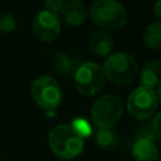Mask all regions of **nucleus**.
I'll use <instances>...</instances> for the list:
<instances>
[{"mask_svg": "<svg viewBox=\"0 0 161 161\" xmlns=\"http://www.w3.org/2000/svg\"><path fill=\"white\" fill-rule=\"evenodd\" d=\"M158 99L155 89L147 87H137L127 97V111L137 119L150 118L157 109Z\"/></svg>", "mask_w": 161, "mask_h": 161, "instance_id": "7", "label": "nucleus"}, {"mask_svg": "<svg viewBox=\"0 0 161 161\" xmlns=\"http://www.w3.org/2000/svg\"><path fill=\"white\" fill-rule=\"evenodd\" d=\"M16 18L11 13L0 14V33H10L16 28Z\"/></svg>", "mask_w": 161, "mask_h": 161, "instance_id": "16", "label": "nucleus"}, {"mask_svg": "<svg viewBox=\"0 0 161 161\" xmlns=\"http://www.w3.org/2000/svg\"><path fill=\"white\" fill-rule=\"evenodd\" d=\"M135 161H160V151L156 142L147 138H137L132 146Z\"/></svg>", "mask_w": 161, "mask_h": 161, "instance_id": "12", "label": "nucleus"}, {"mask_svg": "<svg viewBox=\"0 0 161 161\" xmlns=\"http://www.w3.org/2000/svg\"><path fill=\"white\" fill-rule=\"evenodd\" d=\"M156 94H157V99H158V102L161 103V84L157 87V92H156Z\"/></svg>", "mask_w": 161, "mask_h": 161, "instance_id": "21", "label": "nucleus"}, {"mask_svg": "<svg viewBox=\"0 0 161 161\" xmlns=\"http://www.w3.org/2000/svg\"><path fill=\"white\" fill-rule=\"evenodd\" d=\"M65 0H44V5H45V10H49L52 13H59L63 8Z\"/></svg>", "mask_w": 161, "mask_h": 161, "instance_id": "18", "label": "nucleus"}, {"mask_svg": "<svg viewBox=\"0 0 161 161\" xmlns=\"http://www.w3.org/2000/svg\"><path fill=\"white\" fill-rule=\"evenodd\" d=\"M31 28L34 35L44 43H50L55 40L62 30V21L59 14L52 13L49 10H40L31 21Z\"/></svg>", "mask_w": 161, "mask_h": 161, "instance_id": "8", "label": "nucleus"}, {"mask_svg": "<svg viewBox=\"0 0 161 161\" xmlns=\"http://www.w3.org/2000/svg\"><path fill=\"white\" fill-rule=\"evenodd\" d=\"M89 15L102 30H118L127 23V11L117 0H96L91 5Z\"/></svg>", "mask_w": 161, "mask_h": 161, "instance_id": "3", "label": "nucleus"}, {"mask_svg": "<svg viewBox=\"0 0 161 161\" xmlns=\"http://www.w3.org/2000/svg\"><path fill=\"white\" fill-rule=\"evenodd\" d=\"M54 67L62 74H72L78 68L75 65V60H73L68 54L59 52L54 57Z\"/></svg>", "mask_w": 161, "mask_h": 161, "instance_id": "15", "label": "nucleus"}, {"mask_svg": "<svg viewBox=\"0 0 161 161\" xmlns=\"http://www.w3.org/2000/svg\"><path fill=\"white\" fill-rule=\"evenodd\" d=\"M142 42L148 49H161V20L152 21L145 28Z\"/></svg>", "mask_w": 161, "mask_h": 161, "instance_id": "13", "label": "nucleus"}, {"mask_svg": "<svg viewBox=\"0 0 161 161\" xmlns=\"http://www.w3.org/2000/svg\"><path fill=\"white\" fill-rule=\"evenodd\" d=\"M96 142L101 148L106 151H112L118 147L119 137L113 128H98L96 133Z\"/></svg>", "mask_w": 161, "mask_h": 161, "instance_id": "14", "label": "nucleus"}, {"mask_svg": "<svg viewBox=\"0 0 161 161\" xmlns=\"http://www.w3.org/2000/svg\"><path fill=\"white\" fill-rule=\"evenodd\" d=\"M106 82L103 68L93 62L80 64L74 72L75 89L83 96H93L99 93Z\"/></svg>", "mask_w": 161, "mask_h": 161, "instance_id": "6", "label": "nucleus"}, {"mask_svg": "<svg viewBox=\"0 0 161 161\" xmlns=\"http://www.w3.org/2000/svg\"><path fill=\"white\" fill-rule=\"evenodd\" d=\"M62 19L70 26H80L87 20V9L80 0H65L59 11Z\"/></svg>", "mask_w": 161, "mask_h": 161, "instance_id": "9", "label": "nucleus"}, {"mask_svg": "<svg viewBox=\"0 0 161 161\" xmlns=\"http://www.w3.org/2000/svg\"><path fill=\"white\" fill-rule=\"evenodd\" d=\"M151 130H152L153 135L156 136V138L161 140V112H158V113L153 117Z\"/></svg>", "mask_w": 161, "mask_h": 161, "instance_id": "19", "label": "nucleus"}, {"mask_svg": "<svg viewBox=\"0 0 161 161\" xmlns=\"http://www.w3.org/2000/svg\"><path fill=\"white\" fill-rule=\"evenodd\" d=\"M48 143L54 155L63 160H72L82 153L83 137L70 125H57L48 133Z\"/></svg>", "mask_w": 161, "mask_h": 161, "instance_id": "1", "label": "nucleus"}, {"mask_svg": "<svg viewBox=\"0 0 161 161\" xmlns=\"http://www.w3.org/2000/svg\"><path fill=\"white\" fill-rule=\"evenodd\" d=\"M102 68L106 78L116 86H126L131 83L140 70L136 58L126 52L111 53L106 58Z\"/></svg>", "mask_w": 161, "mask_h": 161, "instance_id": "2", "label": "nucleus"}, {"mask_svg": "<svg viewBox=\"0 0 161 161\" xmlns=\"http://www.w3.org/2000/svg\"><path fill=\"white\" fill-rule=\"evenodd\" d=\"M83 138L91 133V126L87 123L86 119H74V122L70 125Z\"/></svg>", "mask_w": 161, "mask_h": 161, "instance_id": "17", "label": "nucleus"}, {"mask_svg": "<svg viewBox=\"0 0 161 161\" xmlns=\"http://www.w3.org/2000/svg\"><path fill=\"white\" fill-rule=\"evenodd\" d=\"M140 86L151 89L157 88L161 84V60L151 59L142 64L140 72Z\"/></svg>", "mask_w": 161, "mask_h": 161, "instance_id": "11", "label": "nucleus"}, {"mask_svg": "<svg viewBox=\"0 0 161 161\" xmlns=\"http://www.w3.org/2000/svg\"><path fill=\"white\" fill-rule=\"evenodd\" d=\"M30 93L34 102L47 111L55 109L62 102V88L53 77L39 75L30 87Z\"/></svg>", "mask_w": 161, "mask_h": 161, "instance_id": "5", "label": "nucleus"}, {"mask_svg": "<svg viewBox=\"0 0 161 161\" xmlns=\"http://www.w3.org/2000/svg\"><path fill=\"white\" fill-rule=\"evenodd\" d=\"M153 13L158 18V20H161V0H156L155 1V4H153Z\"/></svg>", "mask_w": 161, "mask_h": 161, "instance_id": "20", "label": "nucleus"}, {"mask_svg": "<svg viewBox=\"0 0 161 161\" xmlns=\"http://www.w3.org/2000/svg\"><path fill=\"white\" fill-rule=\"evenodd\" d=\"M91 52L98 57H108L113 49V38L106 30H94L88 39Z\"/></svg>", "mask_w": 161, "mask_h": 161, "instance_id": "10", "label": "nucleus"}, {"mask_svg": "<svg viewBox=\"0 0 161 161\" xmlns=\"http://www.w3.org/2000/svg\"><path fill=\"white\" fill-rule=\"evenodd\" d=\"M123 113V103L114 94L99 97L92 106V121L98 128H112Z\"/></svg>", "mask_w": 161, "mask_h": 161, "instance_id": "4", "label": "nucleus"}]
</instances>
